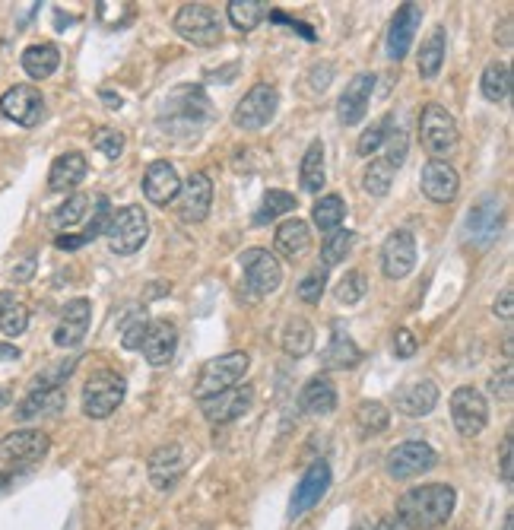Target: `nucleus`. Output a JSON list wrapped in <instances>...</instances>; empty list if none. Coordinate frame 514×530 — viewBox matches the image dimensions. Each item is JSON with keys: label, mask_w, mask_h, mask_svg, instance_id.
I'll return each instance as SVG.
<instances>
[{"label": "nucleus", "mask_w": 514, "mask_h": 530, "mask_svg": "<svg viewBox=\"0 0 514 530\" xmlns=\"http://www.w3.org/2000/svg\"><path fill=\"white\" fill-rule=\"evenodd\" d=\"M365 292H369V280H365L362 270H346V277L337 283V299L343 305H356Z\"/></svg>", "instance_id": "obj_47"}, {"label": "nucleus", "mask_w": 514, "mask_h": 530, "mask_svg": "<svg viewBox=\"0 0 514 530\" xmlns=\"http://www.w3.org/2000/svg\"><path fill=\"white\" fill-rule=\"evenodd\" d=\"M489 388H492V394L499 397V400H511V365H505L499 375H492Z\"/></svg>", "instance_id": "obj_53"}, {"label": "nucleus", "mask_w": 514, "mask_h": 530, "mask_svg": "<svg viewBox=\"0 0 514 530\" xmlns=\"http://www.w3.org/2000/svg\"><path fill=\"white\" fill-rule=\"evenodd\" d=\"M502 480H505V486H511V480H514V442H511V435L502 442Z\"/></svg>", "instance_id": "obj_55"}, {"label": "nucleus", "mask_w": 514, "mask_h": 530, "mask_svg": "<svg viewBox=\"0 0 514 530\" xmlns=\"http://www.w3.org/2000/svg\"><path fill=\"white\" fill-rule=\"evenodd\" d=\"M213 207V181L204 172H194L175 197V213L181 223H204Z\"/></svg>", "instance_id": "obj_12"}, {"label": "nucleus", "mask_w": 514, "mask_h": 530, "mask_svg": "<svg viewBox=\"0 0 514 530\" xmlns=\"http://www.w3.org/2000/svg\"><path fill=\"white\" fill-rule=\"evenodd\" d=\"M499 232H502V200L483 197L480 204L467 213V223H464L467 242L476 248H489L495 239H499Z\"/></svg>", "instance_id": "obj_15"}, {"label": "nucleus", "mask_w": 514, "mask_h": 530, "mask_svg": "<svg viewBox=\"0 0 514 530\" xmlns=\"http://www.w3.org/2000/svg\"><path fill=\"white\" fill-rule=\"evenodd\" d=\"M61 64V51L58 45L51 42H39V45H29L23 51V70L29 73L32 80H48L54 70Z\"/></svg>", "instance_id": "obj_31"}, {"label": "nucleus", "mask_w": 514, "mask_h": 530, "mask_svg": "<svg viewBox=\"0 0 514 530\" xmlns=\"http://www.w3.org/2000/svg\"><path fill=\"white\" fill-rule=\"evenodd\" d=\"M330 480H334V473H330V464L327 461H315L305 473L302 480L296 486V492H292V502H289V521L302 518L305 511L315 508L330 489Z\"/></svg>", "instance_id": "obj_13"}, {"label": "nucleus", "mask_w": 514, "mask_h": 530, "mask_svg": "<svg viewBox=\"0 0 514 530\" xmlns=\"http://www.w3.org/2000/svg\"><path fill=\"white\" fill-rule=\"evenodd\" d=\"M384 143H388V156H384V159H388L394 169H400L403 162H407V150H410L407 134H403V131H391Z\"/></svg>", "instance_id": "obj_52"}, {"label": "nucleus", "mask_w": 514, "mask_h": 530, "mask_svg": "<svg viewBox=\"0 0 514 530\" xmlns=\"http://www.w3.org/2000/svg\"><path fill=\"white\" fill-rule=\"evenodd\" d=\"M419 185H422V194L435 204H451L461 191V175L454 172V166L442 159H429L426 166H422V175H419Z\"/></svg>", "instance_id": "obj_20"}, {"label": "nucleus", "mask_w": 514, "mask_h": 530, "mask_svg": "<svg viewBox=\"0 0 514 530\" xmlns=\"http://www.w3.org/2000/svg\"><path fill=\"white\" fill-rule=\"evenodd\" d=\"M375 530H400V524H397L394 518H381V521L375 524Z\"/></svg>", "instance_id": "obj_59"}, {"label": "nucleus", "mask_w": 514, "mask_h": 530, "mask_svg": "<svg viewBox=\"0 0 514 530\" xmlns=\"http://www.w3.org/2000/svg\"><path fill=\"white\" fill-rule=\"evenodd\" d=\"M353 242H356V232H350V229H337V232H330L327 239H324V245H321L324 267L330 270V267H337L340 261H346V254H350Z\"/></svg>", "instance_id": "obj_42"}, {"label": "nucleus", "mask_w": 514, "mask_h": 530, "mask_svg": "<svg viewBox=\"0 0 514 530\" xmlns=\"http://www.w3.org/2000/svg\"><path fill=\"white\" fill-rule=\"evenodd\" d=\"M32 270H35V261L29 258L20 270H13V280H20V283H23V280H29V277H32Z\"/></svg>", "instance_id": "obj_58"}, {"label": "nucleus", "mask_w": 514, "mask_h": 530, "mask_svg": "<svg viewBox=\"0 0 514 530\" xmlns=\"http://www.w3.org/2000/svg\"><path fill=\"white\" fill-rule=\"evenodd\" d=\"M419 137L432 156H448L457 146V121L448 108L429 102L419 115Z\"/></svg>", "instance_id": "obj_7"}, {"label": "nucleus", "mask_w": 514, "mask_h": 530, "mask_svg": "<svg viewBox=\"0 0 514 530\" xmlns=\"http://www.w3.org/2000/svg\"><path fill=\"white\" fill-rule=\"evenodd\" d=\"M146 327H150V321H146L143 308H131V312H124V318H121V346L124 350H140Z\"/></svg>", "instance_id": "obj_43"}, {"label": "nucleus", "mask_w": 514, "mask_h": 530, "mask_svg": "<svg viewBox=\"0 0 514 530\" xmlns=\"http://www.w3.org/2000/svg\"><path fill=\"white\" fill-rule=\"evenodd\" d=\"M438 404V388H435V381H413V385L407 388H400L397 391V410L403 416H429Z\"/></svg>", "instance_id": "obj_28"}, {"label": "nucleus", "mask_w": 514, "mask_h": 530, "mask_svg": "<svg viewBox=\"0 0 514 530\" xmlns=\"http://www.w3.org/2000/svg\"><path fill=\"white\" fill-rule=\"evenodd\" d=\"M108 219H112V200H108L105 194H99V197H96V213H93V219H89L86 232L80 235V242H83V245H89V242H96L99 235H105V229H108Z\"/></svg>", "instance_id": "obj_48"}, {"label": "nucleus", "mask_w": 514, "mask_h": 530, "mask_svg": "<svg viewBox=\"0 0 514 530\" xmlns=\"http://www.w3.org/2000/svg\"><path fill=\"white\" fill-rule=\"evenodd\" d=\"M280 108V89L273 83H254L245 99L235 105L232 112V124L238 131H261L273 118H277Z\"/></svg>", "instance_id": "obj_5"}, {"label": "nucleus", "mask_w": 514, "mask_h": 530, "mask_svg": "<svg viewBox=\"0 0 514 530\" xmlns=\"http://www.w3.org/2000/svg\"><path fill=\"white\" fill-rule=\"evenodd\" d=\"M505 530H514V518H511V511L505 515Z\"/></svg>", "instance_id": "obj_62"}, {"label": "nucleus", "mask_w": 514, "mask_h": 530, "mask_svg": "<svg viewBox=\"0 0 514 530\" xmlns=\"http://www.w3.org/2000/svg\"><path fill=\"white\" fill-rule=\"evenodd\" d=\"M388 423H391V413H388V407L381 404V400H362V404L356 407V426H359V432L378 435V432L388 429Z\"/></svg>", "instance_id": "obj_40"}, {"label": "nucleus", "mask_w": 514, "mask_h": 530, "mask_svg": "<svg viewBox=\"0 0 514 530\" xmlns=\"http://www.w3.org/2000/svg\"><path fill=\"white\" fill-rule=\"evenodd\" d=\"M140 350L150 365H169L178 350V327L172 321H150Z\"/></svg>", "instance_id": "obj_23"}, {"label": "nucleus", "mask_w": 514, "mask_h": 530, "mask_svg": "<svg viewBox=\"0 0 514 530\" xmlns=\"http://www.w3.org/2000/svg\"><path fill=\"white\" fill-rule=\"evenodd\" d=\"M89 166H86V156L83 153H64L54 159V166L48 172V188L51 191H73L86 178Z\"/></svg>", "instance_id": "obj_30"}, {"label": "nucleus", "mask_w": 514, "mask_h": 530, "mask_svg": "<svg viewBox=\"0 0 514 530\" xmlns=\"http://www.w3.org/2000/svg\"><path fill=\"white\" fill-rule=\"evenodd\" d=\"M375 93V73H359L353 83H346L343 96L337 102V115L343 124H359L369 112V99Z\"/></svg>", "instance_id": "obj_24"}, {"label": "nucleus", "mask_w": 514, "mask_h": 530, "mask_svg": "<svg viewBox=\"0 0 514 530\" xmlns=\"http://www.w3.org/2000/svg\"><path fill=\"white\" fill-rule=\"evenodd\" d=\"M10 483V477H7V473H0V486H7Z\"/></svg>", "instance_id": "obj_63"}, {"label": "nucleus", "mask_w": 514, "mask_h": 530, "mask_svg": "<svg viewBox=\"0 0 514 530\" xmlns=\"http://www.w3.org/2000/svg\"><path fill=\"white\" fill-rule=\"evenodd\" d=\"M289 210H296V197H292L289 191H267L264 194V204H261V213H257L254 219L257 223H270V219H277V216H286Z\"/></svg>", "instance_id": "obj_46"}, {"label": "nucleus", "mask_w": 514, "mask_h": 530, "mask_svg": "<svg viewBox=\"0 0 514 530\" xmlns=\"http://www.w3.org/2000/svg\"><path fill=\"white\" fill-rule=\"evenodd\" d=\"M343 216H346V204L340 194H324L318 204L311 207V219H315V226L327 235L340 229Z\"/></svg>", "instance_id": "obj_39"}, {"label": "nucleus", "mask_w": 514, "mask_h": 530, "mask_svg": "<svg viewBox=\"0 0 514 530\" xmlns=\"http://www.w3.org/2000/svg\"><path fill=\"white\" fill-rule=\"evenodd\" d=\"M124 394H127V385H124L121 375H115V372H96L93 378L86 381V388H83V413L89 419L112 416L121 407Z\"/></svg>", "instance_id": "obj_8"}, {"label": "nucleus", "mask_w": 514, "mask_h": 530, "mask_svg": "<svg viewBox=\"0 0 514 530\" xmlns=\"http://www.w3.org/2000/svg\"><path fill=\"white\" fill-rule=\"evenodd\" d=\"M435 464H438V454L426 442H403L391 448L388 458H384V467H388L394 480H413L419 473H429Z\"/></svg>", "instance_id": "obj_11"}, {"label": "nucleus", "mask_w": 514, "mask_h": 530, "mask_svg": "<svg viewBox=\"0 0 514 530\" xmlns=\"http://www.w3.org/2000/svg\"><path fill=\"white\" fill-rule=\"evenodd\" d=\"M89 321H93V305L89 299H73L61 308V318L54 324V346L61 350H73L80 346L83 337L89 334Z\"/></svg>", "instance_id": "obj_18"}, {"label": "nucleus", "mask_w": 514, "mask_h": 530, "mask_svg": "<svg viewBox=\"0 0 514 530\" xmlns=\"http://www.w3.org/2000/svg\"><path fill=\"white\" fill-rule=\"evenodd\" d=\"M10 404V391L7 388H0V410H4Z\"/></svg>", "instance_id": "obj_61"}, {"label": "nucleus", "mask_w": 514, "mask_h": 530, "mask_svg": "<svg viewBox=\"0 0 514 530\" xmlns=\"http://www.w3.org/2000/svg\"><path fill=\"white\" fill-rule=\"evenodd\" d=\"M451 419H454V426L457 432H461L464 438H473V435H480L489 423V404H486V397L464 385V388H457L451 394Z\"/></svg>", "instance_id": "obj_10"}, {"label": "nucleus", "mask_w": 514, "mask_h": 530, "mask_svg": "<svg viewBox=\"0 0 514 530\" xmlns=\"http://www.w3.org/2000/svg\"><path fill=\"white\" fill-rule=\"evenodd\" d=\"M77 369V359H64V362H54L48 369H42L39 375L32 378V391H48V388H64V381L73 375Z\"/></svg>", "instance_id": "obj_45"}, {"label": "nucleus", "mask_w": 514, "mask_h": 530, "mask_svg": "<svg viewBox=\"0 0 514 530\" xmlns=\"http://www.w3.org/2000/svg\"><path fill=\"white\" fill-rule=\"evenodd\" d=\"M251 369V359L248 353H226V356H216L204 365V372L197 378V388H194V397L204 400V397H213L219 391H229L235 385H242L245 375Z\"/></svg>", "instance_id": "obj_4"}, {"label": "nucleus", "mask_w": 514, "mask_h": 530, "mask_svg": "<svg viewBox=\"0 0 514 530\" xmlns=\"http://www.w3.org/2000/svg\"><path fill=\"white\" fill-rule=\"evenodd\" d=\"M311 245V226L305 223V219L292 216L286 219V223L277 226V235H273V248H277V254H283V258H299V254H305Z\"/></svg>", "instance_id": "obj_29"}, {"label": "nucleus", "mask_w": 514, "mask_h": 530, "mask_svg": "<svg viewBox=\"0 0 514 530\" xmlns=\"http://www.w3.org/2000/svg\"><path fill=\"white\" fill-rule=\"evenodd\" d=\"M150 480L156 489H172L185 473V454L178 445H162L150 454Z\"/></svg>", "instance_id": "obj_25"}, {"label": "nucleus", "mask_w": 514, "mask_h": 530, "mask_svg": "<svg viewBox=\"0 0 514 530\" xmlns=\"http://www.w3.org/2000/svg\"><path fill=\"white\" fill-rule=\"evenodd\" d=\"M105 239H108L112 254H121V258L137 254L146 245V239H150V219H146V213L134 204L121 207L118 213H112V219H108Z\"/></svg>", "instance_id": "obj_3"}, {"label": "nucleus", "mask_w": 514, "mask_h": 530, "mask_svg": "<svg viewBox=\"0 0 514 530\" xmlns=\"http://www.w3.org/2000/svg\"><path fill=\"white\" fill-rule=\"evenodd\" d=\"M299 407L308 416H330L337 410V388L327 375H315L305 381V388L299 394Z\"/></svg>", "instance_id": "obj_27"}, {"label": "nucleus", "mask_w": 514, "mask_h": 530, "mask_svg": "<svg viewBox=\"0 0 514 530\" xmlns=\"http://www.w3.org/2000/svg\"><path fill=\"white\" fill-rule=\"evenodd\" d=\"M86 207H89V197L86 194H70L64 204L51 213V226L54 229H70V226H77L80 219L86 216Z\"/></svg>", "instance_id": "obj_44"}, {"label": "nucleus", "mask_w": 514, "mask_h": 530, "mask_svg": "<svg viewBox=\"0 0 514 530\" xmlns=\"http://www.w3.org/2000/svg\"><path fill=\"white\" fill-rule=\"evenodd\" d=\"M175 32L191 45L210 48L223 39V23H219V13L210 4H185L175 13Z\"/></svg>", "instance_id": "obj_6"}, {"label": "nucleus", "mask_w": 514, "mask_h": 530, "mask_svg": "<svg viewBox=\"0 0 514 530\" xmlns=\"http://www.w3.org/2000/svg\"><path fill=\"white\" fill-rule=\"evenodd\" d=\"M394 166L388 159H372L369 162V169H365V175H362V188H365V194H372V197H384L391 191V185H394Z\"/></svg>", "instance_id": "obj_41"}, {"label": "nucleus", "mask_w": 514, "mask_h": 530, "mask_svg": "<svg viewBox=\"0 0 514 530\" xmlns=\"http://www.w3.org/2000/svg\"><path fill=\"white\" fill-rule=\"evenodd\" d=\"M457 505V492L448 483H429L407 489L397 499V521L410 530H432L442 527Z\"/></svg>", "instance_id": "obj_1"}, {"label": "nucleus", "mask_w": 514, "mask_h": 530, "mask_svg": "<svg viewBox=\"0 0 514 530\" xmlns=\"http://www.w3.org/2000/svg\"><path fill=\"white\" fill-rule=\"evenodd\" d=\"M210 118V99L204 96V89L200 86H181L169 96L165 102V112L159 118L162 127H169V131L178 134H194L200 131V124Z\"/></svg>", "instance_id": "obj_2"}, {"label": "nucleus", "mask_w": 514, "mask_h": 530, "mask_svg": "<svg viewBox=\"0 0 514 530\" xmlns=\"http://www.w3.org/2000/svg\"><path fill=\"white\" fill-rule=\"evenodd\" d=\"M178 191H181V178H178L172 162H165V159L150 162V169H146V175H143L146 200L156 204V207H169L172 200L178 197Z\"/></svg>", "instance_id": "obj_21"}, {"label": "nucleus", "mask_w": 514, "mask_h": 530, "mask_svg": "<svg viewBox=\"0 0 514 530\" xmlns=\"http://www.w3.org/2000/svg\"><path fill=\"white\" fill-rule=\"evenodd\" d=\"M299 178H302V188L308 194H318L324 188V181H327V169H324V143L315 140L305 150L302 156V169H299Z\"/></svg>", "instance_id": "obj_34"}, {"label": "nucleus", "mask_w": 514, "mask_h": 530, "mask_svg": "<svg viewBox=\"0 0 514 530\" xmlns=\"http://www.w3.org/2000/svg\"><path fill=\"white\" fill-rule=\"evenodd\" d=\"M362 362V350L356 346V340L353 337H346V334H334L330 337V343H327V350H324V356H321V365L324 369H356V365Z\"/></svg>", "instance_id": "obj_33"}, {"label": "nucleus", "mask_w": 514, "mask_h": 530, "mask_svg": "<svg viewBox=\"0 0 514 530\" xmlns=\"http://www.w3.org/2000/svg\"><path fill=\"white\" fill-rule=\"evenodd\" d=\"M251 400H254V388H251V385H235V388H229V391H219V394H213V397L197 400V404H200V413L207 416V423L226 426V423H232V419H238V416L248 413Z\"/></svg>", "instance_id": "obj_14"}, {"label": "nucleus", "mask_w": 514, "mask_h": 530, "mask_svg": "<svg viewBox=\"0 0 514 530\" xmlns=\"http://www.w3.org/2000/svg\"><path fill=\"white\" fill-rule=\"evenodd\" d=\"M324 289H327V267H315L311 273H305L302 283H299V299L305 305H318L321 296H324Z\"/></svg>", "instance_id": "obj_49"}, {"label": "nucleus", "mask_w": 514, "mask_h": 530, "mask_svg": "<svg viewBox=\"0 0 514 530\" xmlns=\"http://www.w3.org/2000/svg\"><path fill=\"white\" fill-rule=\"evenodd\" d=\"M226 10H229V23L235 29H242V32L257 29L264 16H267V4H264V0H229Z\"/></svg>", "instance_id": "obj_38"}, {"label": "nucleus", "mask_w": 514, "mask_h": 530, "mask_svg": "<svg viewBox=\"0 0 514 530\" xmlns=\"http://www.w3.org/2000/svg\"><path fill=\"white\" fill-rule=\"evenodd\" d=\"M416 337H413V331H407V327H403V331H397L394 334V353L397 356H403V359H410L413 353H416Z\"/></svg>", "instance_id": "obj_54"}, {"label": "nucleus", "mask_w": 514, "mask_h": 530, "mask_svg": "<svg viewBox=\"0 0 514 530\" xmlns=\"http://www.w3.org/2000/svg\"><path fill=\"white\" fill-rule=\"evenodd\" d=\"M93 146H96L102 156L118 159V156L124 153V134H121V131H112V127H102V131L93 134Z\"/></svg>", "instance_id": "obj_51"}, {"label": "nucleus", "mask_w": 514, "mask_h": 530, "mask_svg": "<svg viewBox=\"0 0 514 530\" xmlns=\"http://www.w3.org/2000/svg\"><path fill=\"white\" fill-rule=\"evenodd\" d=\"M67 404V394L64 388H48V391H29L20 407H16V419L20 423H32V419H42V416H58Z\"/></svg>", "instance_id": "obj_26"}, {"label": "nucleus", "mask_w": 514, "mask_h": 530, "mask_svg": "<svg viewBox=\"0 0 514 530\" xmlns=\"http://www.w3.org/2000/svg\"><path fill=\"white\" fill-rule=\"evenodd\" d=\"M16 359H20V350L10 343H0V362H16Z\"/></svg>", "instance_id": "obj_57"}, {"label": "nucleus", "mask_w": 514, "mask_h": 530, "mask_svg": "<svg viewBox=\"0 0 514 530\" xmlns=\"http://www.w3.org/2000/svg\"><path fill=\"white\" fill-rule=\"evenodd\" d=\"M29 327V308L16 302L10 292H0V334L20 337Z\"/></svg>", "instance_id": "obj_37"}, {"label": "nucleus", "mask_w": 514, "mask_h": 530, "mask_svg": "<svg viewBox=\"0 0 514 530\" xmlns=\"http://www.w3.org/2000/svg\"><path fill=\"white\" fill-rule=\"evenodd\" d=\"M511 312H514V292L511 289H502V296L495 299V315L511 321Z\"/></svg>", "instance_id": "obj_56"}, {"label": "nucleus", "mask_w": 514, "mask_h": 530, "mask_svg": "<svg viewBox=\"0 0 514 530\" xmlns=\"http://www.w3.org/2000/svg\"><path fill=\"white\" fill-rule=\"evenodd\" d=\"M480 89H483V96H486L489 102H505L508 93H511V67H508L505 61H492V64L483 70Z\"/></svg>", "instance_id": "obj_36"}, {"label": "nucleus", "mask_w": 514, "mask_h": 530, "mask_svg": "<svg viewBox=\"0 0 514 530\" xmlns=\"http://www.w3.org/2000/svg\"><path fill=\"white\" fill-rule=\"evenodd\" d=\"M51 442L48 435L39 429H20V432H10L4 442H0V461L7 464H35L42 461L48 454Z\"/></svg>", "instance_id": "obj_19"}, {"label": "nucleus", "mask_w": 514, "mask_h": 530, "mask_svg": "<svg viewBox=\"0 0 514 530\" xmlns=\"http://www.w3.org/2000/svg\"><path fill=\"white\" fill-rule=\"evenodd\" d=\"M416 267V239L407 229L391 232L381 245V270L388 280H403L410 277Z\"/></svg>", "instance_id": "obj_16"}, {"label": "nucleus", "mask_w": 514, "mask_h": 530, "mask_svg": "<svg viewBox=\"0 0 514 530\" xmlns=\"http://www.w3.org/2000/svg\"><path fill=\"white\" fill-rule=\"evenodd\" d=\"M508 29H511V16L502 23V45H511V32Z\"/></svg>", "instance_id": "obj_60"}, {"label": "nucleus", "mask_w": 514, "mask_h": 530, "mask_svg": "<svg viewBox=\"0 0 514 530\" xmlns=\"http://www.w3.org/2000/svg\"><path fill=\"white\" fill-rule=\"evenodd\" d=\"M388 134H391V118H381L375 127H369L362 137H359V143H356V150L362 153V156H372L378 146L388 140Z\"/></svg>", "instance_id": "obj_50"}, {"label": "nucleus", "mask_w": 514, "mask_h": 530, "mask_svg": "<svg viewBox=\"0 0 514 530\" xmlns=\"http://www.w3.org/2000/svg\"><path fill=\"white\" fill-rule=\"evenodd\" d=\"M422 23V7L419 4H403L394 20H391V32H388V58L391 61H403L407 58V51L413 45V35Z\"/></svg>", "instance_id": "obj_22"}, {"label": "nucleus", "mask_w": 514, "mask_h": 530, "mask_svg": "<svg viewBox=\"0 0 514 530\" xmlns=\"http://www.w3.org/2000/svg\"><path fill=\"white\" fill-rule=\"evenodd\" d=\"M242 270L251 296H270L283 283V267L277 261V254H270L267 248H248L242 254Z\"/></svg>", "instance_id": "obj_9"}, {"label": "nucleus", "mask_w": 514, "mask_h": 530, "mask_svg": "<svg viewBox=\"0 0 514 530\" xmlns=\"http://www.w3.org/2000/svg\"><path fill=\"white\" fill-rule=\"evenodd\" d=\"M280 346L289 359H302L315 350V327H311L305 318H289L286 327H283V337H280Z\"/></svg>", "instance_id": "obj_32"}, {"label": "nucleus", "mask_w": 514, "mask_h": 530, "mask_svg": "<svg viewBox=\"0 0 514 530\" xmlns=\"http://www.w3.org/2000/svg\"><path fill=\"white\" fill-rule=\"evenodd\" d=\"M442 64H445V29L438 26V29H432V35L419 48V77L435 80Z\"/></svg>", "instance_id": "obj_35"}, {"label": "nucleus", "mask_w": 514, "mask_h": 530, "mask_svg": "<svg viewBox=\"0 0 514 530\" xmlns=\"http://www.w3.org/2000/svg\"><path fill=\"white\" fill-rule=\"evenodd\" d=\"M0 112L4 118L23 124V127H35L45 118V99L35 86H13L7 89L4 96H0Z\"/></svg>", "instance_id": "obj_17"}]
</instances>
